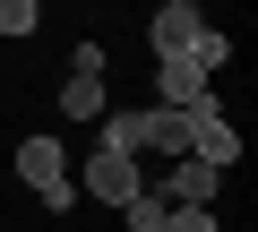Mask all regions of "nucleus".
Wrapping results in <instances>:
<instances>
[{
    "mask_svg": "<svg viewBox=\"0 0 258 232\" xmlns=\"http://www.w3.org/2000/svg\"><path fill=\"white\" fill-rule=\"evenodd\" d=\"M18 181H26V189H35V198H43L52 215H69V206H78V181H69V155H60L52 138H26V146H18Z\"/></svg>",
    "mask_w": 258,
    "mask_h": 232,
    "instance_id": "nucleus-1",
    "label": "nucleus"
},
{
    "mask_svg": "<svg viewBox=\"0 0 258 232\" xmlns=\"http://www.w3.org/2000/svg\"><path fill=\"white\" fill-rule=\"evenodd\" d=\"M78 189H86V198H103V206H129L147 181H138V155H120V146H95V155H86V172H78Z\"/></svg>",
    "mask_w": 258,
    "mask_h": 232,
    "instance_id": "nucleus-2",
    "label": "nucleus"
},
{
    "mask_svg": "<svg viewBox=\"0 0 258 232\" xmlns=\"http://www.w3.org/2000/svg\"><path fill=\"white\" fill-rule=\"evenodd\" d=\"M189 164H207V172L241 164V129L224 121V112H189Z\"/></svg>",
    "mask_w": 258,
    "mask_h": 232,
    "instance_id": "nucleus-3",
    "label": "nucleus"
},
{
    "mask_svg": "<svg viewBox=\"0 0 258 232\" xmlns=\"http://www.w3.org/2000/svg\"><path fill=\"white\" fill-rule=\"evenodd\" d=\"M147 35H155V60H172V52H189V43L207 35V9H198V0H164Z\"/></svg>",
    "mask_w": 258,
    "mask_h": 232,
    "instance_id": "nucleus-4",
    "label": "nucleus"
},
{
    "mask_svg": "<svg viewBox=\"0 0 258 232\" xmlns=\"http://www.w3.org/2000/svg\"><path fill=\"white\" fill-rule=\"evenodd\" d=\"M215 181H224V172H207V164H189V155H181V164H172L164 206H207V198H215Z\"/></svg>",
    "mask_w": 258,
    "mask_h": 232,
    "instance_id": "nucleus-5",
    "label": "nucleus"
},
{
    "mask_svg": "<svg viewBox=\"0 0 258 232\" xmlns=\"http://www.w3.org/2000/svg\"><path fill=\"white\" fill-rule=\"evenodd\" d=\"M60 112H69V121H103V78H95V69H69Z\"/></svg>",
    "mask_w": 258,
    "mask_h": 232,
    "instance_id": "nucleus-6",
    "label": "nucleus"
},
{
    "mask_svg": "<svg viewBox=\"0 0 258 232\" xmlns=\"http://www.w3.org/2000/svg\"><path fill=\"white\" fill-rule=\"evenodd\" d=\"M120 215H129V232H164V215H172V206H164V189H138Z\"/></svg>",
    "mask_w": 258,
    "mask_h": 232,
    "instance_id": "nucleus-7",
    "label": "nucleus"
},
{
    "mask_svg": "<svg viewBox=\"0 0 258 232\" xmlns=\"http://www.w3.org/2000/svg\"><path fill=\"white\" fill-rule=\"evenodd\" d=\"M189 60H198V69H207V78H215V69H224V60H232V35H224V26H207V35H198V43H189Z\"/></svg>",
    "mask_w": 258,
    "mask_h": 232,
    "instance_id": "nucleus-8",
    "label": "nucleus"
},
{
    "mask_svg": "<svg viewBox=\"0 0 258 232\" xmlns=\"http://www.w3.org/2000/svg\"><path fill=\"white\" fill-rule=\"evenodd\" d=\"M35 26H43L35 0H0V35H35Z\"/></svg>",
    "mask_w": 258,
    "mask_h": 232,
    "instance_id": "nucleus-9",
    "label": "nucleus"
},
{
    "mask_svg": "<svg viewBox=\"0 0 258 232\" xmlns=\"http://www.w3.org/2000/svg\"><path fill=\"white\" fill-rule=\"evenodd\" d=\"M164 232H224V223H215L207 206H172V215H164Z\"/></svg>",
    "mask_w": 258,
    "mask_h": 232,
    "instance_id": "nucleus-10",
    "label": "nucleus"
}]
</instances>
